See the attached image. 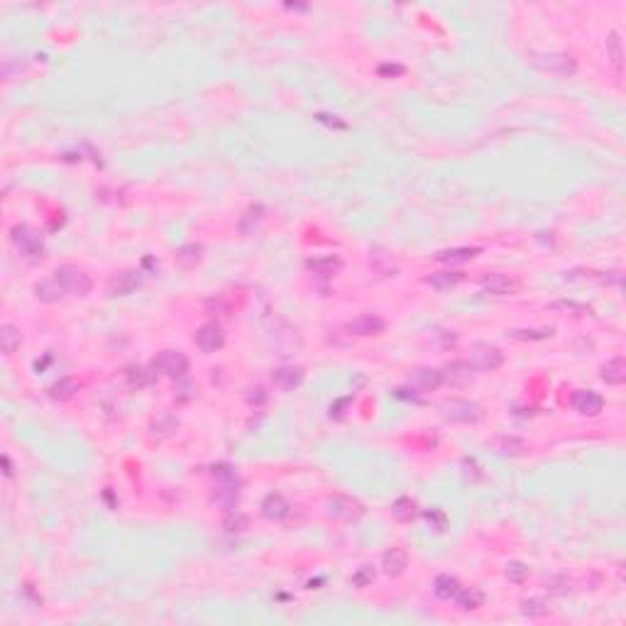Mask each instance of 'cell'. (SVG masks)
Segmentation results:
<instances>
[{
    "mask_svg": "<svg viewBox=\"0 0 626 626\" xmlns=\"http://www.w3.org/2000/svg\"><path fill=\"white\" fill-rule=\"evenodd\" d=\"M533 66L546 71V74L553 76H563V79H570V76L578 74V62H575L573 54L568 52H543L533 57Z\"/></svg>",
    "mask_w": 626,
    "mask_h": 626,
    "instance_id": "obj_1",
    "label": "cell"
},
{
    "mask_svg": "<svg viewBox=\"0 0 626 626\" xmlns=\"http://www.w3.org/2000/svg\"><path fill=\"white\" fill-rule=\"evenodd\" d=\"M54 277H57L59 284L66 289V294L71 296H89L91 289H93V279L84 269L74 267V264H62V267L54 269Z\"/></svg>",
    "mask_w": 626,
    "mask_h": 626,
    "instance_id": "obj_2",
    "label": "cell"
},
{
    "mask_svg": "<svg viewBox=\"0 0 626 626\" xmlns=\"http://www.w3.org/2000/svg\"><path fill=\"white\" fill-rule=\"evenodd\" d=\"M441 416L450 423H477L484 411L470 399H448L441 404Z\"/></svg>",
    "mask_w": 626,
    "mask_h": 626,
    "instance_id": "obj_3",
    "label": "cell"
},
{
    "mask_svg": "<svg viewBox=\"0 0 626 626\" xmlns=\"http://www.w3.org/2000/svg\"><path fill=\"white\" fill-rule=\"evenodd\" d=\"M10 240H12V245H15L17 252H20L22 257H27V259L42 257V252H44L42 237L32 230L30 225H15L10 230Z\"/></svg>",
    "mask_w": 626,
    "mask_h": 626,
    "instance_id": "obj_4",
    "label": "cell"
},
{
    "mask_svg": "<svg viewBox=\"0 0 626 626\" xmlns=\"http://www.w3.org/2000/svg\"><path fill=\"white\" fill-rule=\"evenodd\" d=\"M152 369L172 379H184L189 372V358L179 350H164L152 360Z\"/></svg>",
    "mask_w": 626,
    "mask_h": 626,
    "instance_id": "obj_5",
    "label": "cell"
},
{
    "mask_svg": "<svg viewBox=\"0 0 626 626\" xmlns=\"http://www.w3.org/2000/svg\"><path fill=\"white\" fill-rule=\"evenodd\" d=\"M194 340H196V347H199L201 353L211 355V353H216V350H221V347L225 345V333H223V328L218 326V323H203V326L196 331Z\"/></svg>",
    "mask_w": 626,
    "mask_h": 626,
    "instance_id": "obj_6",
    "label": "cell"
},
{
    "mask_svg": "<svg viewBox=\"0 0 626 626\" xmlns=\"http://www.w3.org/2000/svg\"><path fill=\"white\" fill-rule=\"evenodd\" d=\"M472 367L484 369V372H492V369H499L501 362H504V353L495 345H475L472 353H470L468 360Z\"/></svg>",
    "mask_w": 626,
    "mask_h": 626,
    "instance_id": "obj_7",
    "label": "cell"
},
{
    "mask_svg": "<svg viewBox=\"0 0 626 626\" xmlns=\"http://www.w3.org/2000/svg\"><path fill=\"white\" fill-rule=\"evenodd\" d=\"M142 284V274L137 269H122V272L113 274L108 279V294L111 296H130L132 291L140 289Z\"/></svg>",
    "mask_w": 626,
    "mask_h": 626,
    "instance_id": "obj_8",
    "label": "cell"
},
{
    "mask_svg": "<svg viewBox=\"0 0 626 626\" xmlns=\"http://www.w3.org/2000/svg\"><path fill=\"white\" fill-rule=\"evenodd\" d=\"M326 511H328V516H333V519L355 521L365 514V506L360 504L358 499H353V497H333V499L326 504Z\"/></svg>",
    "mask_w": 626,
    "mask_h": 626,
    "instance_id": "obj_9",
    "label": "cell"
},
{
    "mask_svg": "<svg viewBox=\"0 0 626 626\" xmlns=\"http://www.w3.org/2000/svg\"><path fill=\"white\" fill-rule=\"evenodd\" d=\"M570 404L580 416H597L605 409V396L595 389H578L570 396Z\"/></svg>",
    "mask_w": 626,
    "mask_h": 626,
    "instance_id": "obj_10",
    "label": "cell"
},
{
    "mask_svg": "<svg viewBox=\"0 0 626 626\" xmlns=\"http://www.w3.org/2000/svg\"><path fill=\"white\" fill-rule=\"evenodd\" d=\"M479 286H482V289H487L490 294H497V296L516 294V291L521 289L519 282L511 279L509 274H501V272L482 274V277H479Z\"/></svg>",
    "mask_w": 626,
    "mask_h": 626,
    "instance_id": "obj_11",
    "label": "cell"
},
{
    "mask_svg": "<svg viewBox=\"0 0 626 626\" xmlns=\"http://www.w3.org/2000/svg\"><path fill=\"white\" fill-rule=\"evenodd\" d=\"M441 377H443V385L465 387L472 382L475 367L470 362H465V360H455V362H448L445 367L441 369Z\"/></svg>",
    "mask_w": 626,
    "mask_h": 626,
    "instance_id": "obj_12",
    "label": "cell"
},
{
    "mask_svg": "<svg viewBox=\"0 0 626 626\" xmlns=\"http://www.w3.org/2000/svg\"><path fill=\"white\" fill-rule=\"evenodd\" d=\"M385 326H387L385 318L374 316V313H362L355 321L347 323V331L353 333V335L367 338V335H379V333L385 331Z\"/></svg>",
    "mask_w": 626,
    "mask_h": 626,
    "instance_id": "obj_13",
    "label": "cell"
},
{
    "mask_svg": "<svg viewBox=\"0 0 626 626\" xmlns=\"http://www.w3.org/2000/svg\"><path fill=\"white\" fill-rule=\"evenodd\" d=\"M259 509H262V516L269 521H282L289 516L291 511V504L284 499V497L279 495V492H272V495H267L262 499V504H259Z\"/></svg>",
    "mask_w": 626,
    "mask_h": 626,
    "instance_id": "obj_14",
    "label": "cell"
},
{
    "mask_svg": "<svg viewBox=\"0 0 626 626\" xmlns=\"http://www.w3.org/2000/svg\"><path fill=\"white\" fill-rule=\"evenodd\" d=\"M409 385L414 389H421V392H433L443 385V377H441V369H431V367H423V369H414L409 374Z\"/></svg>",
    "mask_w": 626,
    "mask_h": 626,
    "instance_id": "obj_15",
    "label": "cell"
},
{
    "mask_svg": "<svg viewBox=\"0 0 626 626\" xmlns=\"http://www.w3.org/2000/svg\"><path fill=\"white\" fill-rule=\"evenodd\" d=\"M382 568H385V573L389 575V578H399V575H404V570L409 568V553H406L404 548H389V551H385V555H382Z\"/></svg>",
    "mask_w": 626,
    "mask_h": 626,
    "instance_id": "obj_16",
    "label": "cell"
},
{
    "mask_svg": "<svg viewBox=\"0 0 626 626\" xmlns=\"http://www.w3.org/2000/svg\"><path fill=\"white\" fill-rule=\"evenodd\" d=\"M463 279L465 272H460V269H441V272H433L431 277H426V284L433 286L436 291H448L455 289Z\"/></svg>",
    "mask_w": 626,
    "mask_h": 626,
    "instance_id": "obj_17",
    "label": "cell"
},
{
    "mask_svg": "<svg viewBox=\"0 0 626 626\" xmlns=\"http://www.w3.org/2000/svg\"><path fill=\"white\" fill-rule=\"evenodd\" d=\"M272 382L279 387V389L291 392L304 382V369L301 367H277L272 372Z\"/></svg>",
    "mask_w": 626,
    "mask_h": 626,
    "instance_id": "obj_18",
    "label": "cell"
},
{
    "mask_svg": "<svg viewBox=\"0 0 626 626\" xmlns=\"http://www.w3.org/2000/svg\"><path fill=\"white\" fill-rule=\"evenodd\" d=\"M600 377H602V382H607V385H611V387L624 385V382H626V362H624V358L607 360V362L600 367Z\"/></svg>",
    "mask_w": 626,
    "mask_h": 626,
    "instance_id": "obj_19",
    "label": "cell"
},
{
    "mask_svg": "<svg viewBox=\"0 0 626 626\" xmlns=\"http://www.w3.org/2000/svg\"><path fill=\"white\" fill-rule=\"evenodd\" d=\"M35 296H37L42 304H57L59 299L66 296V289L57 282V277H49V279H42L39 284H35Z\"/></svg>",
    "mask_w": 626,
    "mask_h": 626,
    "instance_id": "obj_20",
    "label": "cell"
},
{
    "mask_svg": "<svg viewBox=\"0 0 626 626\" xmlns=\"http://www.w3.org/2000/svg\"><path fill=\"white\" fill-rule=\"evenodd\" d=\"M264 205L262 203H252L248 205V211L242 213L240 221H237V230L242 232V235H252L255 230L259 228V223L264 221Z\"/></svg>",
    "mask_w": 626,
    "mask_h": 626,
    "instance_id": "obj_21",
    "label": "cell"
},
{
    "mask_svg": "<svg viewBox=\"0 0 626 626\" xmlns=\"http://www.w3.org/2000/svg\"><path fill=\"white\" fill-rule=\"evenodd\" d=\"M240 484L235 482H218V487L213 490V501H216L218 506H223L225 511L235 509L237 499H240V490H237Z\"/></svg>",
    "mask_w": 626,
    "mask_h": 626,
    "instance_id": "obj_22",
    "label": "cell"
},
{
    "mask_svg": "<svg viewBox=\"0 0 626 626\" xmlns=\"http://www.w3.org/2000/svg\"><path fill=\"white\" fill-rule=\"evenodd\" d=\"M482 252L479 248H448L436 252V262H445V264H463L475 259L477 255Z\"/></svg>",
    "mask_w": 626,
    "mask_h": 626,
    "instance_id": "obj_23",
    "label": "cell"
},
{
    "mask_svg": "<svg viewBox=\"0 0 626 626\" xmlns=\"http://www.w3.org/2000/svg\"><path fill=\"white\" fill-rule=\"evenodd\" d=\"M416 516H418V504H416V499H411V497H399V499L392 504V519L399 521V524H409V521H414Z\"/></svg>",
    "mask_w": 626,
    "mask_h": 626,
    "instance_id": "obj_24",
    "label": "cell"
},
{
    "mask_svg": "<svg viewBox=\"0 0 626 626\" xmlns=\"http://www.w3.org/2000/svg\"><path fill=\"white\" fill-rule=\"evenodd\" d=\"M484 600H487V597H484V592L479 587H460V592L458 595H455V602H458V607L463 611H475V609H479V607L484 605Z\"/></svg>",
    "mask_w": 626,
    "mask_h": 626,
    "instance_id": "obj_25",
    "label": "cell"
},
{
    "mask_svg": "<svg viewBox=\"0 0 626 626\" xmlns=\"http://www.w3.org/2000/svg\"><path fill=\"white\" fill-rule=\"evenodd\" d=\"M154 382V374L149 372L147 367H140V365H130L125 369V385L130 389H145Z\"/></svg>",
    "mask_w": 626,
    "mask_h": 626,
    "instance_id": "obj_26",
    "label": "cell"
},
{
    "mask_svg": "<svg viewBox=\"0 0 626 626\" xmlns=\"http://www.w3.org/2000/svg\"><path fill=\"white\" fill-rule=\"evenodd\" d=\"M79 379L74 377H64L59 379V382H54L52 387H49V396H52L54 401H68L71 396L79 392Z\"/></svg>",
    "mask_w": 626,
    "mask_h": 626,
    "instance_id": "obj_27",
    "label": "cell"
},
{
    "mask_svg": "<svg viewBox=\"0 0 626 626\" xmlns=\"http://www.w3.org/2000/svg\"><path fill=\"white\" fill-rule=\"evenodd\" d=\"M433 592L438 600H455V595L460 592V582L453 575H438L433 582Z\"/></svg>",
    "mask_w": 626,
    "mask_h": 626,
    "instance_id": "obj_28",
    "label": "cell"
},
{
    "mask_svg": "<svg viewBox=\"0 0 626 626\" xmlns=\"http://www.w3.org/2000/svg\"><path fill=\"white\" fill-rule=\"evenodd\" d=\"M223 531L225 533H230V536H235V533H242V531H248V526H250V519L245 514H242V511H237V509H230V511H225V516H223Z\"/></svg>",
    "mask_w": 626,
    "mask_h": 626,
    "instance_id": "obj_29",
    "label": "cell"
},
{
    "mask_svg": "<svg viewBox=\"0 0 626 626\" xmlns=\"http://www.w3.org/2000/svg\"><path fill=\"white\" fill-rule=\"evenodd\" d=\"M0 345H3V353L6 355H12L17 350V347L22 345V333L17 326H10V323H6V326L0 328Z\"/></svg>",
    "mask_w": 626,
    "mask_h": 626,
    "instance_id": "obj_30",
    "label": "cell"
},
{
    "mask_svg": "<svg viewBox=\"0 0 626 626\" xmlns=\"http://www.w3.org/2000/svg\"><path fill=\"white\" fill-rule=\"evenodd\" d=\"M342 267L340 257H318V259H309V269L313 274H321V277H333L338 274Z\"/></svg>",
    "mask_w": 626,
    "mask_h": 626,
    "instance_id": "obj_31",
    "label": "cell"
},
{
    "mask_svg": "<svg viewBox=\"0 0 626 626\" xmlns=\"http://www.w3.org/2000/svg\"><path fill=\"white\" fill-rule=\"evenodd\" d=\"M607 57H609L611 66L621 74V68H624V47H621L619 32H609V37H607Z\"/></svg>",
    "mask_w": 626,
    "mask_h": 626,
    "instance_id": "obj_32",
    "label": "cell"
},
{
    "mask_svg": "<svg viewBox=\"0 0 626 626\" xmlns=\"http://www.w3.org/2000/svg\"><path fill=\"white\" fill-rule=\"evenodd\" d=\"M201 257H203V248L196 245V242H189V245L176 250V262L184 264V267H196L201 262Z\"/></svg>",
    "mask_w": 626,
    "mask_h": 626,
    "instance_id": "obj_33",
    "label": "cell"
},
{
    "mask_svg": "<svg viewBox=\"0 0 626 626\" xmlns=\"http://www.w3.org/2000/svg\"><path fill=\"white\" fill-rule=\"evenodd\" d=\"M176 428H179V421H176V418H174V416H159L157 421L152 423V428H149V431H152V436L154 438H169V436H174V431H176Z\"/></svg>",
    "mask_w": 626,
    "mask_h": 626,
    "instance_id": "obj_34",
    "label": "cell"
},
{
    "mask_svg": "<svg viewBox=\"0 0 626 626\" xmlns=\"http://www.w3.org/2000/svg\"><path fill=\"white\" fill-rule=\"evenodd\" d=\"M543 587H546L548 595L563 597L570 592V580L565 578V575H555V578H548L546 582H543Z\"/></svg>",
    "mask_w": 626,
    "mask_h": 626,
    "instance_id": "obj_35",
    "label": "cell"
},
{
    "mask_svg": "<svg viewBox=\"0 0 626 626\" xmlns=\"http://www.w3.org/2000/svg\"><path fill=\"white\" fill-rule=\"evenodd\" d=\"M374 578H377V573H374L372 565H360L353 573V578H350V582H353V587L362 589V587H369L374 582Z\"/></svg>",
    "mask_w": 626,
    "mask_h": 626,
    "instance_id": "obj_36",
    "label": "cell"
},
{
    "mask_svg": "<svg viewBox=\"0 0 626 626\" xmlns=\"http://www.w3.org/2000/svg\"><path fill=\"white\" fill-rule=\"evenodd\" d=\"M521 614L531 616V619H538V616L548 614V605L543 600H538V597H531V600L521 602Z\"/></svg>",
    "mask_w": 626,
    "mask_h": 626,
    "instance_id": "obj_37",
    "label": "cell"
},
{
    "mask_svg": "<svg viewBox=\"0 0 626 626\" xmlns=\"http://www.w3.org/2000/svg\"><path fill=\"white\" fill-rule=\"evenodd\" d=\"M211 475L216 482H235L240 484V477H237V470L232 468V465H225V463H218L211 468Z\"/></svg>",
    "mask_w": 626,
    "mask_h": 626,
    "instance_id": "obj_38",
    "label": "cell"
},
{
    "mask_svg": "<svg viewBox=\"0 0 626 626\" xmlns=\"http://www.w3.org/2000/svg\"><path fill=\"white\" fill-rule=\"evenodd\" d=\"M504 575H506V580H509V582H516V584L526 582V578H528V565L519 563V560H511V563L506 565Z\"/></svg>",
    "mask_w": 626,
    "mask_h": 626,
    "instance_id": "obj_39",
    "label": "cell"
},
{
    "mask_svg": "<svg viewBox=\"0 0 626 626\" xmlns=\"http://www.w3.org/2000/svg\"><path fill=\"white\" fill-rule=\"evenodd\" d=\"M506 335L511 340H546L553 335V328H541V331H509Z\"/></svg>",
    "mask_w": 626,
    "mask_h": 626,
    "instance_id": "obj_40",
    "label": "cell"
},
{
    "mask_svg": "<svg viewBox=\"0 0 626 626\" xmlns=\"http://www.w3.org/2000/svg\"><path fill=\"white\" fill-rule=\"evenodd\" d=\"M553 311H565V313H573V316H587L589 309L582 304H575V301H553L551 304Z\"/></svg>",
    "mask_w": 626,
    "mask_h": 626,
    "instance_id": "obj_41",
    "label": "cell"
},
{
    "mask_svg": "<svg viewBox=\"0 0 626 626\" xmlns=\"http://www.w3.org/2000/svg\"><path fill=\"white\" fill-rule=\"evenodd\" d=\"M245 401H248L252 409H262L264 404H267V392H264V387H250L248 392H245Z\"/></svg>",
    "mask_w": 626,
    "mask_h": 626,
    "instance_id": "obj_42",
    "label": "cell"
},
{
    "mask_svg": "<svg viewBox=\"0 0 626 626\" xmlns=\"http://www.w3.org/2000/svg\"><path fill=\"white\" fill-rule=\"evenodd\" d=\"M501 450L509 455H521L526 450V443L521 441V438H501Z\"/></svg>",
    "mask_w": 626,
    "mask_h": 626,
    "instance_id": "obj_43",
    "label": "cell"
},
{
    "mask_svg": "<svg viewBox=\"0 0 626 626\" xmlns=\"http://www.w3.org/2000/svg\"><path fill=\"white\" fill-rule=\"evenodd\" d=\"M174 396H176V401H191L196 396V385L194 382H181V385L174 389Z\"/></svg>",
    "mask_w": 626,
    "mask_h": 626,
    "instance_id": "obj_44",
    "label": "cell"
},
{
    "mask_svg": "<svg viewBox=\"0 0 626 626\" xmlns=\"http://www.w3.org/2000/svg\"><path fill=\"white\" fill-rule=\"evenodd\" d=\"M404 74V66L399 64H382L379 66V76H401Z\"/></svg>",
    "mask_w": 626,
    "mask_h": 626,
    "instance_id": "obj_45",
    "label": "cell"
},
{
    "mask_svg": "<svg viewBox=\"0 0 626 626\" xmlns=\"http://www.w3.org/2000/svg\"><path fill=\"white\" fill-rule=\"evenodd\" d=\"M3 463H6V475L8 477H12V465H10V458H8V455L3 458Z\"/></svg>",
    "mask_w": 626,
    "mask_h": 626,
    "instance_id": "obj_46",
    "label": "cell"
}]
</instances>
